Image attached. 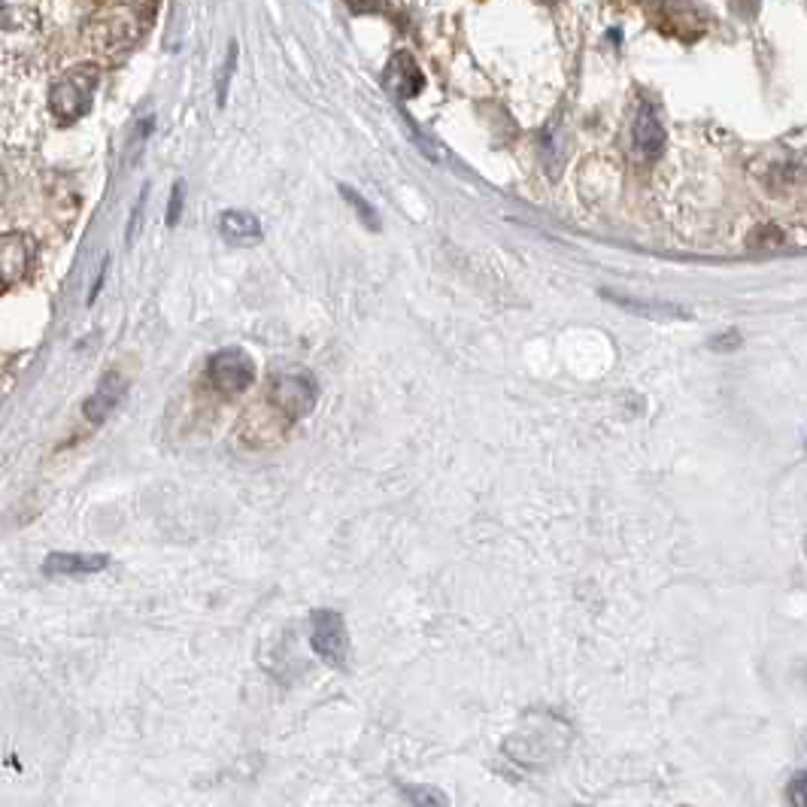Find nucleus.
Instances as JSON below:
<instances>
[{
    "label": "nucleus",
    "instance_id": "18",
    "mask_svg": "<svg viewBox=\"0 0 807 807\" xmlns=\"http://www.w3.org/2000/svg\"><path fill=\"white\" fill-rule=\"evenodd\" d=\"M107 270H110V255H107V258H103V261H100L98 277H95V283H91V289H88V297H85V304H88V307H91V304H95V297H98L100 285H103V277H107Z\"/></svg>",
    "mask_w": 807,
    "mask_h": 807
},
{
    "label": "nucleus",
    "instance_id": "6",
    "mask_svg": "<svg viewBox=\"0 0 807 807\" xmlns=\"http://www.w3.org/2000/svg\"><path fill=\"white\" fill-rule=\"evenodd\" d=\"M127 382L125 377L119 374V370H110V374H103L98 382V389L91 392V398L83 404V416L88 423H107L110 416L115 413V407L122 404V395H125Z\"/></svg>",
    "mask_w": 807,
    "mask_h": 807
},
{
    "label": "nucleus",
    "instance_id": "11",
    "mask_svg": "<svg viewBox=\"0 0 807 807\" xmlns=\"http://www.w3.org/2000/svg\"><path fill=\"white\" fill-rule=\"evenodd\" d=\"M219 234L231 246H253V243L261 241L265 231H261L258 216H253V212L228 210L219 216Z\"/></svg>",
    "mask_w": 807,
    "mask_h": 807
},
{
    "label": "nucleus",
    "instance_id": "3",
    "mask_svg": "<svg viewBox=\"0 0 807 807\" xmlns=\"http://www.w3.org/2000/svg\"><path fill=\"white\" fill-rule=\"evenodd\" d=\"M207 374H210V382L216 392H222L228 398L243 395L255 382V362L246 350L231 346V350H219V353L210 355Z\"/></svg>",
    "mask_w": 807,
    "mask_h": 807
},
{
    "label": "nucleus",
    "instance_id": "4",
    "mask_svg": "<svg viewBox=\"0 0 807 807\" xmlns=\"http://www.w3.org/2000/svg\"><path fill=\"white\" fill-rule=\"evenodd\" d=\"M310 644L319 659H326L328 665L346 668L350 662V635H346V623L338 610H316L310 620Z\"/></svg>",
    "mask_w": 807,
    "mask_h": 807
},
{
    "label": "nucleus",
    "instance_id": "15",
    "mask_svg": "<svg viewBox=\"0 0 807 807\" xmlns=\"http://www.w3.org/2000/svg\"><path fill=\"white\" fill-rule=\"evenodd\" d=\"M183 200H185V185L176 183L173 185V192H170V204H168V225L173 228L180 222V216H183Z\"/></svg>",
    "mask_w": 807,
    "mask_h": 807
},
{
    "label": "nucleus",
    "instance_id": "1",
    "mask_svg": "<svg viewBox=\"0 0 807 807\" xmlns=\"http://www.w3.org/2000/svg\"><path fill=\"white\" fill-rule=\"evenodd\" d=\"M95 88H98V71L91 64L73 68L49 88V110L61 125H73L91 110Z\"/></svg>",
    "mask_w": 807,
    "mask_h": 807
},
{
    "label": "nucleus",
    "instance_id": "19",
    "mask_svg": "<svg viewBox=\"0 0 807 807\" xmlns=\"http://www.w3.org/2000/svg\"><path fill=\"white\" fill-rule=\"evenodd\" d=\"M234 58H237V52H234V46H231V58H228V64H225V71H222V76H219V103H225V85L231 83V71H234Z\"/></svg>",
    "mask_w": 807,
    "mask_h": 807
},
{
    "label": "nucleus",
    "instance_id": "13",
    "mask_svg": "<svg viewBox=\"0 0 807 807\" xmlns=\"http://www.w3.org/2000/svg\"><path fill=\"white\" fill-rule=\"evenodd\" d=\"M401 790H404V795L411 798L413 805H435V807H440V805H447V802H450L447 795L435 793V790H428V786H423V790H419V786H411V783H407V786H401Z\"/></svg>",
    "mask_w": 807,
    "mask_h": 807
},
{
    "label": "nucleus",
    "instance_id": "14",
    "mask_svg": "<svg viewBox=\"0 0 807 807\" xmlns=\"http://www.w3.org/2000/svg\"><path fill=\"white\" fill-rule=\"evenodd\" d=\"M146 195H149V185H143L140 198H137V204H134V212H131V222H127V234H125L127 246H131V243L137 241V234H140V222H143V207H146Z\"/></svg>",
    "mask_w": 807,
    "mask_h": 807
},
{
    "label": "nucleus",
    "instance_id": "16",
    "mask_svg": "<svg viewBox=\"0 0 807 807\" xmlns=\"http://www.w3.org/2000/svg\"><path fill=\"white\" fill-rule=\"evenodd\" d=\"M805 790H807V774H805V771H798V774L793 778V783H790V795H793V805H798V807L807 805Z\"/></svg>",
    "mask_w": 807,
    "mask_h": 807
},
{
    "label": "nucleus",
    "instance_id": "7",
    "mask_svg": "<svg viewBox=\"0 0 807 807\" xmlns=\"http://www.w3.org/2000/svg\"><path fill=\"white\" fill-rule=\"evenodd\" d=\"M601 297H608L610 304L635 313L640 319H650V322H683V319H693V313L686 310V307H680V304H671V301H635V297L616 295V292H608V289H601Z\"/></svg>",
    "mask_w": 807,
    "mask_h": 807
},
{
    "label": "nucleus",
    "instance_id": "9",
    "mask_svg": "<svg viewBox=\"0 0 807 807\" xmlns=\"http://www.w3.org/2000/svg\"><path fill=\"white\" fill-rule=\"evenodd\" d=\"M110 565V555H98V552H52L46 555L42 571L49 577H80V574H98Z\"/></svg>",
    "mask_w": 807,
    "mask_h": 807
},
{
    "label": "nucleus",
    "instance_id": "2",
    "mask_svg": "<svg viewBox=\"0 0 807 807\" xmlns=\"http://www.w3.org/2000/svg\"><path fill=\"white\" fill-rule=\"evenodd\" d=\"M270 398L280 411L295 423L316 411L319 401V382L307 368H289L280 370L273 382H270Z\"/></svg>",
    "mask_w": 807,
    "mask_h": 807
},
{
    "label": "nucleus",
    "instance_id": "12",
    "mask_svg": "<svg viewBox=\"0 0 807 807\" xmlns=\"http://www.w3.org/2000/svg\"><path fill=\"white\" fill-rule=\"evenodd\" d=\"M340 195L346 198V204L353 207L355 212H358V219H362V225L368 228V231H380V216L374 212V207H370L368 200L362 198L355 188H350V185H340Z\"/></svg>",
    "mask_w": 807,
    "mask_h": 807
},
{
    "label": "nucleus",
    "instance_id": "5",
    "mask_svg": "<svg viewBox=\"0 0 807 807\" xmlns=\"http://www.w3.org/2000/svg\"><path fill=\"white\" fill-rule=\"evenodd\" d=\"M34 265V241L22 231L0 234V295H7L13 285L28 277Z\"/></svg>",
    "mask_w": 807,
    "mask_h": 807
},
{
    "label": "nucleus",
    "instance_id": "8",
    "mask_svg": "<svg viewBox=\"0 0 807 807\" xmlns=\"http://www.w3.org/2000/svg\"><path fill=\"white\" fill-rule=\"evenodd\" d=\"M635 149L644 161H656L665 149V127L659 122V113L650 103H640L635 115Z\"/></svg>",
    "mask_w": 807,
    "mask_h": 807
},
{
    "label": "nucleus",
    "instance_id": "10",
    "mask_svg": "<svg viewBox=\"0 0 807 807\" xmlns=\"http://www.w3.org/2000/svg\"><path fill=\"white\" fill-rule=\"evenodd\" d=\"M423 73L416 68V61H413L407 52H395L392 61H389V68H386V88L395 95V98L407 100L416 98L419 91H423Z\"/></svg>",
    "mask_w": 807,
    "mask_h": 807
},
{
    "label": "nucleus",
    "instance_id": "17",
    "mask_svg": "<svg viewBox=\"0 0 807 807\" xmlns=\"http://www.w3.org/2000/svg\"><path fill=\"white\" fill-rule=\"evenodd\" d=\"M710 346H713V350H720V353H732V350L741 346V334H737V331H725L722 338L710 340Z\"/></svg>",
    "mask_w": 807,
    "mask_h": 807
},
{
    "label": "nucleus",
    "instance_id": "20",
    "mask_svg": "<svg viewBox=\"0 0 807 807\" xmlns=\"http://www.w3.org/2000/svg\"><path fill=\"white\" fill-rule=\"evenodd\" d=\"M346 7L353 13H370V10H377V0H346Z\"/></svg>",
    "mask_w": 807,
    "mask_h": 807
}]
</instances>
